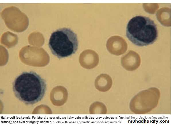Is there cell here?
Listing matches in <instances>:
<instances>
[{
    "label": "cell",
    "instance_id": "9c48e42d",
    "mask_svg": "<svg viewBox=\"0 0 171 125\" xmlns=\"http://www.w3.org/2000/svg\"><path fill=\"white\" fill-rule=\"evenodd\" d=\"M89 111L91 114H106L107 109L106 106L102 102L96 101L91 105Z\"/></svg>",
    "mask_w": 171,
    "mask_h": 125
},
{
    "label": "cell",
    "instance_id": "ba28073f",
    "mask_svg": "<svg viewBox=\"0 0 171 125\" xmlns=\"http://www.w3.org/2000/svg\"><path fill=\"white\" fill-rule=\"evenodd\" d=\"M112 81L111 77L106 74L98 75L95 81L94 85L96 89L102 92H106L111 88Z\"/></svg>",
    "mask_w": 171,
    "mask_h": 125
},
{
    "label": "cell",
    "instance_id": "5b68a950",
    "mask_svg": "<svg viewBox=\"0 0 171 125\" xmlns=\"http://www.w3.org/2000/svg\"><path fill=\"white\" fill-rule=\"evenodd\" d=\"M141 61L139 55L136 52L130 50L121 59V64L126 70L133 71L140 66Z\"/></svg>",
    "mask_w": 171,
    "mask_h": 125
},
{
    "label": "cell",
    "instance_id": "52a82bcc",
    "mask_svg": "<svg viewBox=\"0 0 171 125\" xmlns=\"http://www.w3.org/2000/svg\"><path fill=\"white\" fill-rule=\"evenodd\" d=\"M94 52L86 51L82 53L80 57L79 62L83 68L90 69L94 68L98 65V59Z\"/></svg>",
    "mask_w": 171,
    "mask_h": 125
},
{
    "label": "cell",
    "instance_id": "6da1fadb",
    "mask_svg": "<svg viewBox=\"0 0 171 125\" xmlns=\"http://www.w3.org/2000/svg\"><path fill=\"white\" fill-rule=\"evenodd\" d=\"M16 97L26 105H33L40 101L46 90V81L33 71L24 72L17 76L13 84Z\"/></svg>",
    "mask_w": 171,
    "mask_h": 125
},
{
    "label": "cell",
    "instance_id": "277c9868",
    "mask_svg": "<svg viewBox=\"0 0 171 125\" xmlns=\"http://www.w3.org/2000/svg\"><path fill=\"white\" fill-rule=\"evenodd\" d=\"M160 96L159 90L155 87L142 91L131 99L129 104L130 109L137 114L148 113L157 107Z\"/></svg>",
    "mask_w": 171,
    "mask_h": 125
},
{
    "label": "cell",
    "instance_id": "3957f363",
    "mask_svg": "<svg viewBox=\"0 0 171 125\" xmlns=\"http://www.w3.org/2000/svg\"><path fill=\"white\" fill-rule=\"evenodd\" d=\"M48 45L52 54L59 59L70 56L78 48L77 35L70 28L59 29L51 34Z\"/></svg>",
    "mask_w": 171,
    "mask_h": 125
},
{
    "label": "cell",
    "instance_id": "7a4b0ae2",
    "mask_svg": "<svg viewBox=\"0 0 171 125\" xmlns=\"http://www.w3.org/2000/svg\"><path fill=\"white\" fill-rule=\"evenodd\" d=\"M126 36L135 45L143 46L153 43L158 36L156 25L149 17L136 16L128 22Z\"/></svg>",
    "mask_w": 171,
    "mask_h": 125
},
{
    "label": "cell",
    "instance_id": "8992f818",
    "mask_svg": "<svg viewBox=\"0 0 171 125\" xmlns=\"http://www.w3.org/2000/svg\"><path fill=\"white\" fill-rule=\"evenodd\" d=\"M109 51L116 55L124 54L127 49V44L125 40L121 37L115 36L110 38L107 43Z\"/></svg>",
    "mask_w": 171,
    "mask_h": 125
}]
</instances>
